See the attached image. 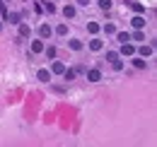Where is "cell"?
<instances>
[{
	"label": "cell",
	"mask_w": 157,
	"mask_h": 147,
	"mask_svg": "<svg viewBox=\"0 0 157 147\" xmlns=\"http://www.w3.org/2000/svg\"><path fill=\"white\" fill-rule=\"evenodd\" d=\"M0 29H2V24H0Z\"/></svg>",
	"instance_id": "26"
},
{
	"label": "cell",
	"mask_w": 157,
	"mask_h": 147,
	"mask_svg": "<svg viewBox=\"0 0 157 147\" xmlns=\"http://www.w3.org/2000/svg\"><path fill=\"white\" fill-rule=\"evenodd\" d=\"M68 46H70L73 51H80V48H82V41H80V39H70V41H68Z\"/></svg>",
	"instance_id": "9"
},
{
	"label": "cell",
	"mask_w": 157,
	"mask_h": 147,
	"mask_svg": "<svg viewBox=\"0 0 157 147\" xmlns=\"http://www.w3.org/2000/svg\"><path fill=\"white\" fill-rule=\"evenodd\" d=\"M32 34V27L29 24H20V36H29Z\"/></svg>",
	"instance_id": "12"
},
{
	"label": "cell",
	"mask_w": 157,
	"mask_h": 147,
	"mask_svg": "<svg viewBox=\"0 0 157 147\" xmlns=\"http://www.w3.org/2000/svg\"><path fill=\"white\" fill-rule=\"evenodd\" d=\"M116 39L121 41V43H126V41H131V34H128V32H118Z\"/></svg>",
	"instance_id": "13"
},
{
	"label": "cell",
	"mask_w": 157,
	"mask_h": 147,
	"mask_svg": "<svg viewBox=\"0 0 157 147\" xmlns=\"http://www.w3.org/2000/svg\"><path fill=\"white\" fill-rule=\"evenodd\" d=\"M44 51H46V55H48V58H56V46H48V48L44 46Z\"/></svg>",
	"instance_id": "18"
},
{
	"label": "cell",
	"mask_w": 157,
	"mask_h": 147,
	"mask_svg": "<svg viewBox=\"0 0 157 147\" xmlns=\"http://www.w3.org/2000/svg\"><path fill=\"white\" fill-rule=\"evenodd\" d=\"M44 51V39H39V41H32V53H41Z\"/></svg>",
	"instance_id": "5"
},
{
	"label": "cell",
	"mask_w": 157,
	"mask_h": 147,
	"mask_svg": "<svg viewBox=\"0 0 157 147\" xmlns=\"http://www.w3.org/2000/svg\"><path fill=\"white\" fill-rule=\"evenodd\" d=\"M111 65H114V70H121V68H123V63H121L118 58H116V60H111Z\"/></svg>",
	"instance_id": "23"
},
{
	"label": "cell",
	"mask_w": 157,
	"mask_h": 147,
	"mask_svg": "<svg viewBox=\"0 0 157 147\" xmlns=\"http://www.w3.org/2000/svg\"><path fill=\"white\" fill-rule=\"evenodd\" d=\"M51 70H53L56 75H63V70H65V65H63V63H53V68H51Z\"/></svg>",
	"instance_id": "15"
},
{
	"label": "cell",
	"mask_w": 157,
	"mask_h": 147,
	"mask_svg": "<svg viewBox=\"0 0 157 147\" xmlns=\"http://www.w3.org/2000/svg\"><path fill=\"white\" fill-rule=\"evenodd\" d=\"M99 29H101V27H99L97 22H90V24H87V32H90V34H97Z\"/></svg>",
	"instance_id": "14"
},
{
	"label": "cell",
	"mask_w": 157,
	"mask_h": 147,
	"mask_svg": "<svg viewBox=\"0 0 157 147\" xmlns=\"http://www.w3.org/2000/svg\"><path fill=\"white\" fill-rule=\"evenodd\" d=\"M116 58H118L116 51H109V53H106V60H116Z\"/></svg>",
	"instance_id": "24"
},
{
	"label": "cell",
	"mask_w": 157,
	"mask_h": 147,
	"mask_svg": "<svg viewBox=\"0 0 157 147\" xmlns=\"http://www.w3.org/2000/svg\"><path fill=\"white\" fill-rule=\"evenodd\" d=\"M87 80H90V82H99V80H101V73L94 68V70H90V73H87Z\"/></svg>",
	"instance_id": "4"
},
{
	"label": "cell",
	"mask_w": 157,
	"mask_h": 147,
	"mask_svg": "<svg viewBox=\"0 0 157 147\" xmlns=\"http://www.w3.org/2000/svg\"><path fill=\"white\" fill-rule=\"evenodd\" d=\"M99 7L101 10H111V0H99Z\"/></svg>",
	"instance_id": "21"
},
{
	"label": "cell",
	"mask_w": 157,
	"mask_h": 147,
	"mask_svg": "<svg viewBox=\"0 0 157 147\" xmlns=\"http://www.w3.org/2000/svg\"><path fill=\"white\" fill-rule=\"evenodd\" d=\"M131 24H133L136 29H143V27H145V17H143V15H136V17L131 19Z\"/></svg>",
	"instance_id": "3"
},
{
	"label": "cell",
	"mask_w": 157,
	"mask_h": 147,
	"mask_svg": "<svg viewBox=\"0 0 157 147\" xmlns=\"http://www.w3.org/2000/svg\"><path fill=\"white\" fill-rule=\"evenodd\" d=\"M121 55H136V46H133L131 41L121 43Z\"/></svg>",
	"instance_id": "1"
},
{
	"label": "cell",
	"mask_w": 157,
	"mask_h": 147,
	"mask_svg": "<svg viewBox=\"0 0 157 147\" xmlns=\"http://www.w3.org/2000/svg\"><path fill=\"white\" fill-rule=\"evenodd\" d=\"M133 41H145V34H143V32H140V29H136V34H133Z\"/></svg>",
	"instance_id": "17"
},
{
	"label": "cell",
	"mask_w": 157,
	"mask_h": 147,
	"mask_svg": "<svg viewBox=\"0 0 157 147\" xmlns=\"http://www.w3.org/2000/svg\"><path fill=\"white\" fill-rule=\"evenodd\" d=\"M63 15H65L68 19H73L75 17V7H73V5H65V7H63Z\"/></svg>",
	"instance_id": "7"
},
{
	"label": "cell",
	"mask_w": 157,
	"mask_h": 147,
	"mask_svg": "<svg viewBox=\"0 0 157 147\" xmlns=\"http://www.w3.org/2000/svg\"><path fill=\"white\" fill-rule=\"evenodd\" d=\"M133 65H136L138 70H145V68H147V63H145V58H143V55H140V58H133Z\"/></svg>",
	"instance_id": "6"
},
{
	"label": "cell",
	"mask_w": 157,
	"mask_h": 147,
	"mask_svg": "<svg viewBox=\"0 0 157 147\" xmlns=\"http://www.w3.org/2000/svg\"><path fill=\"white\" fill-rule=\"evenodd\" d=\"M36 77H39L41 82H48V80H51V73H48V70H39V73H36Z\"/></svg>",
	"instance_id": "11"
},
{
	"label": "cell",
	"mask_w": 157,
	"mask_h": 147,
	"mask_svg": "<svg viewBox=\"0 0 157 147\" xmlns=\"http://www.w3.org/2000/svg\"><path fill=\"white\" fill-rule=\"evenodd\" d=\"M104 32H106V36H111V34H116V27L114 24H104Z\"/></svg>",
	"instance_id": "16"
},
{
	"label": "cell",
	"mask_w": 157,
	"mask_h": 147,
	"mask_svg": "<svg viewBox=\"0 0 157 147\" xmlns=\"http://www.w3.org/2000/svg\"><path fill=\"white\" fill-rule=\"evenodd\" d=\"M90 48H92V51H101V48H104V43H101L99 39H92V41H90Z\"/></svg>",
	"instance_id": "10"
},
{
	"label": "cell",
	"mask_w": 157,
	"mask_h": 147,
	"mask_svg": "<svg viewBox=\"0 0 157 147\" xmlns=\"http://www.w3.org/2000/svg\"><path fill=\"white\" fill-rule=\"evenodd\" d=\"M56 32H58L60 36H65V34H68V24H60V27L56 29Z\"/></svg>",
	"instance_id": "22"
},
{
	"label": "cell",
	"mask_w": 157,
	"mask_h": 147,
	"mask_svg": "<svg viewBox=\"0 0 157 147\" xmlns=\"http://www.w3.org/2000/svg\"><path fill=\"white\" fill-rule=\"evenodd\" d=\"M80 5H82V7H87V5H90V0H78Z\"/></svg>",
	"instance_id": "25"
},
{
	"label": "cell",
	"mask_w": 157,
	"mask_h": 147,
	"mask_svg": "<svg viewBox=\"0 0 157 147\" xmlns=\"http://www.w3.org/2000/svg\"><path fill=\"white\" fill-rule=\"evenodd\" d=\"M63 77H65V80H75V70H68V68H65V70H63Z\"/></svg>",
	"instance_id": "20"
},
{
	"label": "cell",
	"mask_w": 157,
	"mask_h": 147,
	"mask_svg": "<svg viewBox=\"0 0 157 147\" xmlns=\"http://www.w3.org/2000/svg\"><path fill=\"white\" fill-rule=\"evenodd\" d=\"M152 53V46H140V55L145 58V55H150Z\"/></svg>",
	"instance_id": "19"
},
{
	"label": "cell",
	"mask_w": 157,
	"mask_h": 147,
	"mask_svg": "<svg viewBox=\"0 0 157 147\" xmlns=\"http://www.w3.org/2000/svg\"><path fill=\"white\" fill-rule=\"evenodd\" d=\"M131 7H133L136 15H143V12H145V5H143V2H131Z\"/></svg>",
	"instance_id": "8"
},
{
	"label": "cell",
	"mask_w": 157,
	"mask_h": 147,
	"mask_svg": "<svg viewBox=\"0 0 157 147\" xmlns=\"http://www.w3.org/2000/svg\"><path fill=\"white\" fill-rule=\"evenodd\" d=\"M51 34H53V29H51L48 24H41L39 27V36L41 39H51Z\"/></svg>",
	"instance_id": "2"
}]
</instances>
